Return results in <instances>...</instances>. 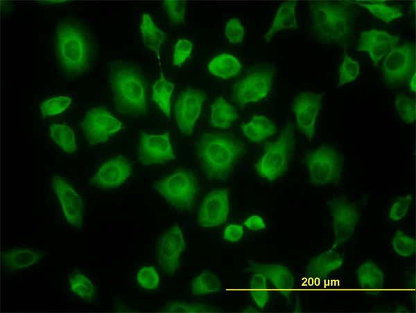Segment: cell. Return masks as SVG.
Masks as SVG:
<instances>
[{
    "instance_id": "4",
    "label": "cell",
    "mask_w": 416,
    "mask_h": 313,
    "mask_svg": "<svg viewBox=\"0 0 416 313\" xmlns=\"http://www.w3.org/2000/svg\"><path fill=\"white\" fill-rule=\"evenodd\" d=\"M245 150L240 140L220 132L202 134L197 145L201 168L209 179H227Z\"/></svg>"
},
{
    "instance_id": "35",
    "label": "cell",
    "mask_w": 416,
    "mask_h": 313,
    "mask_svg": "<svg viewBox=\"0 0 416 313\" xmlns=\"http://www.w3.org/2000/svg\"><path fill=\"white\" fill-rule=\"evenodd\" d=\"M395 107L401 118L408 124L415 120L416 107L415 100L405 93H398L395 98Z\"/></svg>"
},
{
    "instance_id": "23",
    "label": "cell",
    "mask_w": 416,
    "mask_h": 313,
    "mask_svg": "<svg viewBox=\"0 0 416 313\" xmlns=\"http://www.w3.org/2000/svg\"><path fill=\"white\" fill-rule=\"evenodd\" d=\"M245 137L252 143H260L276 132L275 124L267 117L254 114L248 123L241 125Z\"/></svg>"
},
{
    "instance_id": "42",
    "label": "cell",
    "mask_w": 416,
    "mask_h": 313,
    "mask_svg": "<svg viewBox=\"0 0 416 313\" xmlns=\"http://www.w3.org/2000/svg\"><path fill=\"white\" fill-rule=\"evenodd\" d=\"M225 35L231 43L239 44L243 42L245 29L238 18L229 19L225 26Z\"/></svg>"
},
{
    "instance_id": "24",
    "label": "cell",
    "mask_w": 416,
    "mask_h": 313,
    "mask_svg": "<svg viewBox=\"0 0 416 313\" xmlns=\"http://www.w3.org/2000/svg\"><path fill=\"white\" fill-rule=\"evenodd\" d=\"M296 3V1H286L281 4L272 26L264 35L267 42H269L272 37L281 29L295 28L298 30L295 12Z\"/></svg>"
},
{
    "instance_id": "36",
    "label": "cell",
    "mask_w": 416,
    "mask_h": 313,
    "mask_svg": "<svg viewBox=\"0 0 416 313\" xmlns=\"http://www.w3.org/2000/svg\"><path fill=\"white\" fill-rule=\"evenodd\" d=\"M250 289L254 301L260 310H263L269 297L266 278L261 274L254 273L250 280Z\"/></svg>"
},
{
    "instance_id": "3",
    "label": "cell",
    "mask_w": 416,
    "mask_h": 313,
    "mask_svg": "<svg viewBox=\"0 0 416 313\" xmlns=\"http://www.w3.org/2000/svg\"><path fill=\"white\" fill-rule=\"evenodd\" d=\"M110 82L116 110L131 117L146 114V77L132 62L116 60L109 64Z\"/></svg>"
},
{
    "instance_id": "39",
    "label": "cell",
    "mask_w": 416,
    "mask_h": 313,
    "mask_svg": "<svg viewBox=\"0 0 416 313\" xmlns=\"http://www.w3.org/2000/svg\"><path fill=\"white\" fill-rule=\"evenodd\" d=\"M392 247L397 254L410 257L415 251V240L402 231H398L394 236Z\"/></svg>"
},
{
    "instance_id": "25",
    "label": "cell",
    "mask_w": 416,
    "mask_h": 313,
    "mask_svg": "<svg viewBox=\"0 0 416 313\" xmlns=\"http://www.w3.org/2000/svg\"><path fill=\"white\" fill-rule=\"evenodd\" d=\"M235 107L223 98L216 99L211 105L210 122L216 127L227 129L238 118Z\"/></svg>"
},
{
    "instance_id": "7",
    "label": "cell",
    "mask_w": 416,
    "mask_h": 313,
    "mask_svg": "<svg viewBox=\"0 0 416 313\" xmlns=\"http://www.w3.org/2000/svg\"><path fill=\"white\" fill-rule=\"evenodd\" d=\"M154 187L168 204L181 211L192 208L198 191L196 177L186 168H180L171 175L156 181Z\"/></svg>"
},
{
    "instance_id": "21",
    "label": "cell",
    "mask_w": 416,
    "mask_h": 313,
    "mask_svg": "<svg viewBox=\"0 0 416 313\" xmlns=\"http://www.w3.org/2000/svg\"><path fill=\"white\" fill-rule=\"evenodd\" d=\"M44 256L42 250L30 247H17L1 253L3 267L9 271L26 269L40 261Z\"/></svg>"
},
{
    "instance_id": "5",
    "label": "cell",
    "mask_w": 416,
    "mask_h": 313,
    "mask_svg": "<svg viewBox=\"0 0 416 313\" xmlns=\"http://www.w3.org/2000/svg\"><path fill=\"white\" fill-rule=\"evenodd\" d=\"M295 143L294 126L288 122L281 130L278 140L266 144L265 153L255 164L257 174L269 181H273L284 175Z\"/></svg>"
},
{
    "instance_id": "14",
    "label": "cell",
    "mask_w": 416,
    "mask_h": 313,
    "mask_svg": "<svg viewBox=\"0 0 416 313\" xmlns=\"http://www.w3.org/2000/svg\"><path fill=\"white\" fill-rule=\"evenodd\" d=\"M137 149L138 159L144 166L161 164L175 159L169 132L162 134L143 132Z\"/></svg>"
},
{
    "instance_id": "37",
    "label": "cell",
    "mask_w": 416,
    "mask_h": 313,
    "mask_svg": "<svg viewBox=\"0 0 416 313\" xmlns=\"http://www.w3.org/2000/svg\"><path fill=\"white\" fill-rule=\"evenodd\" d=\"M358 63L345 53L342 64L339 69V81L338 87L356 80L359 74Z\"/></svg>"
},
{
    "instance_id": "16",
    "label": "cell",
    "mask_w": 416,
    "mask_h": 313,
    "mask_svg": "<svg viewBox=\"0 0 416 313\" xmlns=\"http://www.w3.org/2000/svg\"><path fill=\"white\" fill-rule=\"evenodd\" d=\"M51 187L59 200L67 222L82 229L83 204L79 195L65 179L58 175H53Z\"/></svg>"
},
{
    "instance_id": "28",
    "label": "cell",
    "mask_w": 416,
    "mask_h": 313,
    "mask_svg": "<svg viewBox=\"0 0 416 313\" xmlns=\"http://www.w3.org/2000/svg\"><path fill=\"white\" fill-rule=\"evenodd\" d=\"M357 276L362 289H379L383 286V274L371 260L365 262L358 268Z\"/></svg>"
},
{
    "instance_id": "18",
    "label": "cell",
    "mask_w": 416,
    "mask_h": 313,
    "mask_svg": "<svg viewBox=\"0 0 416 313\" xmlns=\"http://www.w3.org/2000/svg\"><path fill=\"white\" fill-rule=\"evenodd\" d=\"M132 164L123 156L112 158L105 162L91 179L92 186L112 189L122 185L130 176Z\"/></svg>"
},
{
    "instance_id": "27",
    "label": "cell",
    "mask_w": 416,
    "mask_h": 313,
    "mask_svg": "<svg viewBox=\"0 0 416 313\" xmlns=\"http://www.w3.org/2000/svg\"><path fill=\"white\" fill-rule=\"evenodd\" d=\"M140 30L146 48L159 56L160 47L166 39L165 33L155 25L148 14L143 15Z\"/></svg>"
},
{
    "instance_id": "31",
    "label": "cell",
    "mask_w": 416,
    "mask_h": 313,
    "mask_svg": "<svg viewBox=\"0 0 416 313\" xmlns=\"http://www.w3.org/2000/svg\"><path fill=\"white\" fill-rule=\"evenodd\" d=\"M191 292L196 296H204L220 292L219 278L212 272L204 271L191 281Z\"/></svg>"
},
{
    "instance_id": "6",
    "label": "cell",
    "mask_w": 416,
    "mask_h": 313,
    "mask_svg": "<svg viewBox=\"0 0 416 313\" xmlns=\"http://www.w3.org/2000/svg\"><path fill=\"white\" fill-rule=\"evenodd\" d=\"M304 162L310 182L315 186L337 184L341 179L344 159L331 144L322 143L311 150Z\"/></svg>"
},
{
    "instance_id": "30",
    "label": "cell",
    "mask_w": 416,
    "mask_h": 313,
    "mask_svg": "<svg viewBox=\"0 0 416 313\" xmlns=\"http://www.w3.org/2000/svg\"><path fill=\"white\" fill-rule=\"evenodd\" d=\"M174 88V84L162 75L153 86L152 99L159 106V109L171 118V96Z\"/></svg>"
},
{
    "instance_id": "2",
    "label": "cell",
    "mask_w": 416,
    "mask_h": 313,
    "mask_svg": "<svg viewBox=\"0 0 416 313\" xmlns=\"http://www.w3.org/2000/svg\"><path fill=\"white\" fill-rule=\"evenodd\" d=\"M94 52L91 35L79 21L67 18L58 22L55 53L66 77L75 78L86 73L91 68Z\"/></svg>"
},
{
    "instance_id": "46",
    "label": "cell",
    "mask_w": 416,
    "mask_h": 313,
    "mask_svg": "<svg viewBox=\"0 0 416 313\" xmlns=\"http://www.w3.org/2000/svg\"><path fill=\"white\" fill-rule=\"evenodd\" d=\"M244 225L252 231L266 229V225L262 218L256 215L250 217L245 220Z\"/></svg>"
},
{
    "instance_id": "22",
    "label": "cell",
    "mask_w": 416,
    "mask_h": 313,
    "mask_svg": "<svg viewBox=\"0 0 416 313\" xmlns=\"http://www.w3.org/2000/svg\"><path fill=\"white\" fill-rule=\"evenodd\" d=\"M343 262V257L331 249L312 258L307 265L306 273L310 276L323 278L340 268Z\"/></svg>"
},
{
    "instance_id": "29",
    "label": "cell",
    "mask_w": 416,
    "mask_h": 313,
    "mask_svg": "<svg viewBox=\"0 0 416 313\" xmlns=\"http://www.w3.org/2000/svg\"><path fill=\"white\" fill-rule=\"evenodd\" d=\"M351 3L365 7L375 17L387 24L402 15L400 8L387 4L385 1H353Z\"/></svg>"
},
{
    "instance_id": "17",
    "label": "cell",
    "mask_w": 416,
    "mask_h": 313,
    "mask_svg": "<svg viewBox=\"0 0 416 313\" xmlns=\"http://www.w3.org/2000/svg\"><path fill=\"white\" fill-rule=\"evenodd\" d=\"M229 213L227 189H214L208 193L199 208L198 222L204 228L217 226L224 223Z\"/></svg>"
},
{
    "instance_id": "40",
    "label": "cell",
    "mask_w": 416,
    "mask_h": 313,
    "mask_svg": "<svg viewBox=\"0 0 416 313\" xmlns=\"http://www.w3.org/2000/svg\"><path fill=\"white\" fill-rule=\"evenodd\" d=\"M164 10L172 24L184 23L187 3L184 1L166 0Z\"/></svg>"
},
{
    "instance_id": "8",
    "label": "cell",
    "mask_w": 416,
    "mask_h": 313,
    "mask_svg": "<svg viewBox=\"0 0 416 313\" xmlns=\"http://www.w3.org/2000/svg\"><path fill=\"white\" fill-rule=\"evenodd\" d=\"M415 44L405 42L390 51L382 66L383 78L387 86H406L415 74Z\"/></svg>"
},
{
    "instance_id": "12",
    "label": "cell",
    "mask_w": 416,
    "mask_h": 313,
    "mask_svg": "<svg viewBox=\"0 0 416 313\" xmlns=\"http://www.w3.org/2000/svg\"><path fill=\"white\" fill-rule=\"evenodd\" d=\"M187 245L178 224L163 233L156 243V256L160 269L167 275H173L180 267V255Z\"/></svg>"
},
{
    "instance_id": "11",
    "label": "cell",
    "mask_w": 416,
    "mask_h": 313,
    "mask_svg": "<svg viewBox=\"0 0 416 313\" xmlns=\"http://www.w3.org/2000/svg\"><path fill=\"white\" fill-rule=\"evenodd\" d=\"M326 202L333 218L334 243L331 249H333L352 237L359 215L356 205L349 202L343 195L331 197Z\"/></svg>"
},
{
    "instance_id": "48",
    "label": "cell",
    "mask_w": 416,
    "mask_h": 313,
    "mask_svg": "<svg viewBox=\"0 0 416 313\" xmlns=\"http://www.w3.org/2000/svg\"><path fill=\"white\" fill-rule=\"evenodd\" d=\"M257 310L254 308L252 307H249L248 309L244 310V312H255Z\"/></svg>"
},
{
    "instance_id": "34",
    "label": "cell",
    "mask_w": 416,
    "mask_h": 313,
    "mask_svg": "<svg viewBox=\"0 0 416 313\" xmlns=\"http://www.w3.org/2000/svg\"><path fill=\"white\" fill-rule=\"evenodd\" d=\"M220 309L207 303L187 302L183 301H171L168 302L162 311L164 312H215Z\"/></svg>"
},
{
    "instance_id": "10",
    "label": "cell",
    "mask_w": 416,
    "mask_h": 313,
    "mask_svg": "<svg viewBox=\"0 0 416 313\" xmlns=\"http://www.w3.org/2000/svg\"><path fill=\"white\" fill-rule=\"evenodd\" d=\"M121 125V121L104 106L89 109L80 123L85 137L91 145L105 143L120 130Z\"/></svg>"
},
{
    "instance_id": "45",
    "label": "cell",
    "mask_w": 416,
    "mask_h": 313,
    "mask_svg": "<svg viewBox=\"0 0 416 313\" xmlns=\"http://www.w3.org/2000/svg\"><path fill=\"white\" fill-rule=\"evenodd\" d=\"M243 235V227L237 224L227 226L224 231L223 238L231 242L239 240Z\"/></svg>"
},
{
    "instance_id": "41",
    "label": "cell",
    "mask_w": 416,
    "mask_h": 313,
    "mask_svg": "<svg viewBox=\"0 0 416 313\" xmlns=\"http://www.w3.org/2000/svg\"><path fill=\"white\" fill-rule=\"evenodd\" d=\"M71 100L67 96H59L43 102L40 107L44 116H53L64 111Z\"/></svg>"
},
{
    "instance_id": "19",
    "label": "cell",
    "mask_w": 416,
    "mask_h": 313,
    "mask_svg": "<svg viewBox=\"0 0 416 313\" xmlns=\"http://www.w3.org/2000/svg\"><path fill=\"white\" fill-rule=\"evenodd\" d=\"M399 37L384 30L372 29L363 31L358 43V51H367L375 67L379 61L397 46Z\"/></svg>"
},
{
    "instance_id": "15",
    "label": "cell",
    "mask_w": 416,
    "mask_h": 313,
    "mask_svg": "<svg viewBox=\"0 0 416 313\" xmlns=\"http://www.w3.org/2000/svg\"><path fill=\"white\" fill-rule=\"evenodd\" d=\"M324 93H300L293 100V110L299 130L311 141L315 134V120L322 109Z\"/></svg>"
},
{
    "instance_id": "13",
    "label": "cell",
    "mask_w": 416,
    "mask_h": 313,
    "mask_svg": "<svg viewBox=\"0 0 416 313\" xmlns=\"http://www.w3.org/2000/svg\"><path fill=\"white\" fill-rule=\"evenodd\" d=\"M205 98L204 91L191 87L183 89L180 93L175 102L174 114L178 128L184 135L192 134Z\"/></svg>"
},
{
    "instance_id": "47",
    "label": "cell",
    "mask_w": 416,
    "mask_h": 313,
    "mask_svg": "<svg viewBox=\"0 0 416 313\" xmlns=\"http://www.w3.org/2000/svg\"><path fill=\"white\" fill-rule=\"evenodd\" d=\"M415 80H416V74H414L408 82V85L413 91H416L415 90L416 89Z\"/></svg>"
},
{
    "instance_id": "43",
    "label": "cell",
    "mask_w": 416,
    "mask_h": 313,
    "mask_svg": "<svg viewBox=\"0 0 416 313\" xmlns=\"http://www.w3.org/2000/svg\"><path fill=\"white\" fill-rule=\"evenodd\" d=\"M192 51V44L187 39L179 40L175 46L173 53V66H181L187 60Z\"/></svg>"
},
{
    "instance_id": "1",
    "label": "cell",
    "mask_w": 416,
    "mask_h": 313,
    "mask_svg": "<svg viewBox=\"0 0 416 313\" xmlns=\"http://www.w3.org/2000/svg\"><path fill=\"white\" fill-rule=\"evenodd\" d=\"M312 33L316 40L345 51L354 34L356 10L350 1H310Z\"/></svg>"
},
{
    "instance_id": "9",
    "label": "cell",
    "mask_w": 416,
    "mask_h": 313,
    "mask_svg": "<svg viewBox=\"0 0 416 313\" xmlns=\"http://www.w3.org/2000/svg\"><path fill=\"white\" fill-rule=\"evenodd\" d=\"M275 72L274 65H261L252 69L235 84L234 100L238 104L244 105L265 98L270 90Z\"/></svg>"
},
{
    "instance_id": "20",
    "label": "cell",
    "mask_w": 416,
    "mask_h": 313,
    "mask_svg": "<svg viewBox=\"0 0 416 313\" xmlns=\"http://www.w3.org/2000/svg\"><path fill=\"white\" fill-rule=\"evenodd\" d=\"M249 270L263 274L275 287L286 294L293 289L294 278L288 267L279 264H262L250 262Z\"/></svg>"
},
{
    "instance_id": "44",
    "label": "cell",
    "mask_w": 416,
    "mask_h": 313,
    "mask_svg": "<svg viewBox=\"0 0 416 313\" xmlns=\"http://www.w3.org/2000/svg\"><path fill=\"white\" fill-rule=\"evenodd\" d=\"M397 198L398 199L392 205L389 213V217L392 221L401 220L407 213L413 201L411 195Z\"/></svg>"
},
{
    "instance_id": "32",
    "label": "cell",
    "mask_w": 416,
    "mask_h": 313,
    "mask_svg": "<svg viewBox=\"0 0 416 313\" xmlns=\"http://www.w3.org/2000/svg\"><path fill=\"white\" fill-rule=\"evenodd\" d=\"M50 136L64 152L73 154L76 151L74 134L69 127L53 124L50 127Z\"/></svg>"
},
{
    "instance_id": "38",
    "label": "cell",
    "mask_w": 416,
    "mask_h": 313,
    "mask_svg": "<svg viewBox=\"0 0 416 313\" xmlns=\"http://www.w3.org/2000/svg\"><path fill=\"white\" fill-rule=\"evenodd\" d=\"M136 280L142 288L154 290L159 286V277L155 267L146 266L138 271Z\"/></svg>"
},
{
    "instance_id": "33",
    "label": "cell",
    "mask_w": 416,
    "mask_h": 313,
    "mask_svg": "<svg viewBox=\"0 0 416 313\" xmlns=\"http://www.w3.org/2000/svg\"><path fill=\"white\" fill-rule=\"evenodd\" d=\"M71 291L80 298L91 301L96 296V288L87 277L80 272L69 278Z\"/></svg>"
},
{
    "instance_id": "26",
    "label": "cell",
    "mask_w": 416,
    "mask_h": 313,
    "mask_svg": "<svg viewBox=\"0 0 416 313\" xmlns=\"http://www.w3.org/2000/svg\"><path fill=\"white\" fill-rule=\"evenodd\" d=\"M208 69L212 75L228 79L239 73L241 64L235 57L223 53L213 58L208 65Z\"/></svg>"
}]
</instances>
